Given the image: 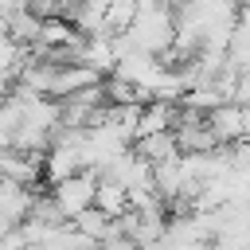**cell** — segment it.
<instances>
[{"label":"cell","instance_id":"obj_1","mask_svg":"<svg viewBox=\"0 0 250 250\" xmlns=\"http://www.w3.org/2000/svg\"><path fill=\"white\" fill-rule=\"evenodd\" d=\"M94 172H70V176H62V180H55L51 184V199H55V207L62 211V219H70V215H78L82 207H90L94 203Z\"/></svg>","mask_w":250,"mask_h":250},{"label":"cell","instance_id":"obj_2","mask_svg":"<svg viewBox=\"0 0 250 250\" xmlns=\"http://www.w3.org/2000/svg\"><path fill=\"white\" fill-rule=\"evenodd\" d=\"M246 125H250V113L238 102H219L215 109H207V129H211L215 145H230V141L246 137Z\"/></svg>","mask_w":250,"mask_h":250},{"label":"cell","instance_id":"obj_3","mask_svg":"<svg viewBox=\"0 0 250 250\" xmlns=\"http://www.w3.org/2000/svg\"><path fill=\"white\" fill-rule=\"evenodd\" d=\"M133 148H137L148 164H160V160H176V156H180V145H176V133H172V129L145 133V137L133 141Z\"/></svg>","mask_w":250,"mask_h":250},{"label":"cell","instance_id":"obj_4","mask_svg":"<svg viewBox=\"0 0 250 250\" xmlns=\"http://www.w3.org/2000/svg\"><path fill=\"white\" fill-rule=\"evenodd\" d=\"M31 199H35V191H31L27 184H16V180H4V176H0V215H4V219H12V223L27 219Z\"/></svg>","mask_w":250,"mask_h":250},{"label":"cell","instance_id":"obj_5","mask_svg":"<svg viewBox=\"0 0 250 250\" xmlns=\"http://www.w3.org/2000/svg\"><path fill=\"white\" fill-rule=\"evenodd\" d=\"M94 207L105 211V215H121V211L129 207L125 184H117L113 176H98V180H94Z\"/></svg>","mask_w":250,"mask_h":250},{"label":"cell","instance_id":"obj_6","mask_svg":"<svg viewBox=\"0 0 250 250\" xmlns=\"http://www.w3.org/2000/svg\"><path fill=\"white\" fill-rule=\"evenodd\" d=\"M109 223H113V215L98 211L94 203H90V207H82L78 215H70V227H74L78 234H86L90 242H102V238H105V230H109Z\"/></svg>","mask_w":250,"mask_h":250},{"label":"cell","instance_id":"obj_7","mask_svg":"<svg viewBox=\"0 0 250 250\" xmlns=\"http://www.w3.org/2000/svg\"><path fill=\"white\" fill-rule=\"evenodd\" d=\"M39 20H43V16H35L27 4H20V8L8 16V35H12L20 47H31L35 35H39Z\"/></svg>","mask_w":250,"mask_h":250},{"label":"cell","instance_id":"obj_8","mask_svg":"<svg viewBox=\"0 0 250 250\" xmlns=\"http://www.w3.org/2000/svg\"><path fill=\"white\" fill-rule=\"evenodd\" d=\"M8 227H12V219H4V215H0V234H4Z\"/></svg>","mask_w":250,"mask_h":250}]
</instances>
